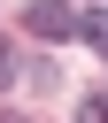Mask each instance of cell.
Instances as JSON below:
<instances>
[{"instance_id": "cell-1", "label": "cell", "mask_w": 108, "mask_h": 123, "mask_svg": "<svg viewBox=\"0 0 108 123\" xmlns=\"http://www.w3.org/2000/svg\"><path fill=\"white\" fill-rule=\"evenodd\" d=\"M77 23H85V15H77L69 0H31V8H23V31H31V38H77Z\"/></svg>"}, {"instance_id": "cell-2", "label": "cell", "mask_w": 108, "mask_h": 123, "mask_svg": "<svg viewBox=\"0 0 108 123\" xmlns=\"http://www.w3.org/2000/svg\"><path fill=\"white\" fill-rule=\"evenodd\" d=\"M77 38H85V46H100V54H108V8H85V23H77Z\"/></svg>"}, {"instance_id": "cell-3", "label": "cell", "mask_w": 108, "mask_h": 123, "mask_svg": "<svg viewBox=\"0 0 108 123\" xmlns=\"http://www.w3.org/2000/svg\"><path fill=\"white\" fill-rule=\"evenodd\" d=\"M77 123H108V108H100V100H85V108H77Z\"/></svg>"}]
</instances>
